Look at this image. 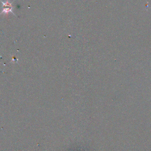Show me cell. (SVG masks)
<instances>
[{
	"label": "cell",
	"mask_w": 151,
	"mask_h": 151,
	"mask_svg": "<svg viewBox=\"0 0 151 151\" xmlns=\"http://www.w3.org/2000/svg\"><path fill=\"white\" fill-rule=\"evenodd\" d=\"M3 4V11L5 12H8L9 11H12L11 9H12V6L11 5V4H9L8 2H6L5 4H4V2H2Z\"/></svg>",
	"instance_id": "1"
}]
</instances>
